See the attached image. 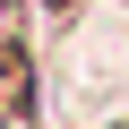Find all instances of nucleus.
<instances>
[{
	"label": "nucleus",
	"mask_w": 129,
	"mask_h": 129,
	"mask_svg": "<svg viewBox=\"0 0 129 129\" xmlns=\"http://www.w3.org/2000/svg\"><path fill=\"white\" fill-rule=\"evenodd\" d=\"M35 103V69H26V43L0 26V112H26Z\"/></svg>",
	"instance_id": "1"
},
{
	"label": "nucleus",
	"mask_w": 129,
	"mask_h": 129,
	"mask_svg": "<svg viewBox=\"0 0 129 129\" xmlns=\"http://www.w3.org/2000/svg\"><path fill=\"white\" fill-rule=\"evenodd\" d=\"M43 9H78V0H43Z\"/></svg>",
	"instance_id": "2"
},
{
	"label": "nucleus",
	"mask_w": 129,
	"mask_h": 129,
	"mask_svg": "<svg viewBox=\"0 0 129 129\" xmlns=\"http://www.w3.org/2000/svg\"><path fill=\"white\" fill-rule=\"evenodd\" d=\"M0 129H9V112H0Z\"/></svg>",
	"instance_id": "3"
}]
</instances>
